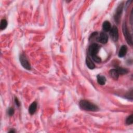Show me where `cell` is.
Returning a JSON list of instances; mask_svg holds the SVG:
<instances>
[{"instance_id": "cell-1", "label": "cell", "mask_w": 133, "mask_h": 133, "mask_svg": "<svg viewBox=\"0 0 133 133\" xmlns=\"http://www.w3.org/2000/svg\"><path fill=\"white\" fill-rule=\"evenodd\" d=\"M81 109L88 111H97L98 110V107L94 103L86 100L80 101L79 103Z\"/></svg>"}, {"instance_id": "cell-2", "label": "cell", "mask_w": 133, "mask_h": 133, "mask_svg": "<svg viewBox=\"0 0 133 133\" xmlns=\"http://www.w3.org/2000/svg\"><path fill=\"white\" fill-rule=\"evenodd\" d=\"M99 46L97 44L93 43L90 46L89 48V53L93 59L97 62V63H99L101 61V58L97 56V53H98L99 49Z\"/></svg>"}, {"instance_id": "cell-3", "label": "cell", "mask_w": 133, "mask_h": 133, "mask_svg": "<svg viewBox=\"0 0 133 133\" xmlns=\"http://www.w3.org/2000/svg\"><path fill=\"white\" fill-rule=\"evenodd\" d=\"M123 32L124 34V35L126 39V40L127 41L128 44H129L130 45H132V37L131 35L128 31L127 26L126 24V23H124L123 25Z\"/></svg>"}, {"instance_id": "cell-4", "label": "cell", "mask_w": 133, "mask_h": 133, "mask_svg": "<svg viewBox=\"0 0 133 133\" xmlns=\"http://www.w3.org/2000/svg\"><path fill=\"white\" fill-rule=\"evenodd\" d=\"M110 35L112 40L114 42H117L119 39V32L117 26H113L110 31Z\"/></svg>"}, {"instance_id": "cell-5", "label": "cell", "mask_w": 133, "mask_h": 133, "mask_svg": "<svg viewBox=\"0 0 133 133\" xmlns=\"http://www.w3.org/2000/svg\"><path fill=\"white\" fill-rule=\"evenodd\" d=\"M20 61L22 67L26 70H30L31 69V66L27 58L23 54H21L20 56Z\"/></svg>"}, {"instance_id": "cell-6", "label": "cell", "mask_w": 133, "mask_h": 133, "mask_svg": "<svg viewBox=\"0 0 133 133\" xmlns=\"http://www.w3.org/2000/svg\"><path fill=\"white\" fill-rule=\"evenodd\" d=\"M123 8V3H122L117 7L116 12V13H115V15H114V20L117 23H119L120 22L121 15L122 14Z\"/></svg>"}, {"instance_id": "cell-7", "label": "cell", "mask_w": 133, "mask_h": 133, "mask_svg": "<svg viewBox=\"0 0 133 133\" xmlns=\"http://www.w3.org/2000/svg\"><path fill=\"white\" fill-rule=\"evenodd\" d=\"M108 40V35L104 32H101L100 34L99 37L97 38V41L102 44L107 43Z\"/></svg>"}, {"instance_id": "cell-8", "label": "cell", "mask_w": 133, "mask_h": 133, "mask_svg": "<svg viewBox=\"0 0 133 133\" xmlns=\"http://www.w3.org/2000/svg\"><path fill=\"white\" fill-rule=\"evenodd\" d=\"M127 51V47L125 45H123L122 46V47H121L119 52V57H124Z\"/></svg>"}, {"instance_id": "cell-9", "label": "cell", "mask_w": 133, "mask_h": 133, "mask_svg": "<svg viewBox=\"0 0 133 133\" xmlns=\"http://www.w3.org/2000/svg\"><path fill=\"white\" fill-rule=\"evenodd\" d=\"M37 109V103L36 102H33L31 103L29 108V112L31 115L33 114L36 112Z\"/></svg>"}, {"instance_id": "cell-10", "label": "cell", "mask_w": 133, "mask_h": 133, "mask_svg": "<svg viewBox=\"0 0 133 133\" xmlns=\"http://www.w3.org/2000/svg\"><path fill=\"white\" fill-rule=\"evenodd\" d=\"M109 74L110 76L114 79H118L120 75L116 69L111 70L109 72Z\"/></svg>"}, {"instance_id": "cell-11", "label": "cell", "mask_w": 133, "mask_h": 133, "mask_svg": "<svg viewBox=\"0 0 133 133\" xmlns=\"http://www.w3.org/2000/svg\"><path fill=\"white\" fill-rule=\"evenodd\" d=\"M102 28L105 32L110 31L111 29V25L108 21H105L103 23Z\"/></svg>"}, {"instance_id": "cell-12", "label": "cell", "mask_w": 133, "mask_h": 133, "mask_svg": "<svg viewBox=\"0 0 133 133\" xmlns=\"http://www.w3.org/2000/svg\"><path fill=\"white\" fill-rule=\"evenodd\" d=\"M86 64L87 67L90 69H94L95 67V64H94L93 62L92 61V60L88 57H87L86 58Z\"/></svg>"}, {"instance_id": "cell-13", "label": "cell", "mask_w": 133, "mask_h": 133, "mask_svg": "<svg viewBox=\"0 0 133 133\" xmlns=\"http://www.w3.org/2000/svg\"><path fill=\"white\" fill-rule=\"evenodd\" d=\"M97 82H98V84L101 85H103L105 84L106 82V78L104 76L98 75L97 76Z\"/></svg>"}, {"instance_id": "cell-14", "label": "cell", "mask_w": 133, "mask_h": 133, "mask_svg": "<svg viewBox=\"0 0 133 133\" xmlns=\"http://www.w3.org/2000/svg\"><path fill=\"white\" fill-rule=\"evenodd\" d=\"M118 71V72L119 74L123 75V74H125L128 72V70L126 69L121 68V67H118L116 69Z\"/></svg>"}, {"instance_id": "cell-15", "label": "cell", "mask_w": 133, "mask_h": 133, "mask_svg": "<svg viewBox=\"0 0 133 133\" xmlns=\"http://www.w3.org/2000/svg\"><path fill=\"white\" fill-rule=\"evenodd\" d=\"M7 25V20L5 19H2L1 21V24H0V29L3 30L6 28Z\"/></svg>"}, {"instance_id": "cell-16", "label": "cell", "mask_w": 133, "mask_h": 133, "mask_svg": "<svg viewBox=\"0 0 133 133\" xmlns=\"http://www.w3.org/2000/svg\"><path fill=\"white\" fill-rule=\"evenodd\" d=\"M133 123V118L132 114H131L130 116H128L126 120V123L127 125H131Z\"/></svg>"}, {"instance_id": "cell-17", "label": "cell", "mask_w": 133, "mask_h": 133, "mask_svg": "<svg viewBox=\"0 0 133 133\" xmlns=\"http://www.w3.org/2000/svg\"><path fill=\"white\" fill-rule=\"evenodd\" d=\"M14 109H13V108H10L8 109L7 111V113L10 116H12L14 114Z\"/></svg>"}, {"instance_id": "cell-18", "label": "cell", "mask_w": 133, "mask_h": 133, "mask_svg": "<svg viewBox=\"0 0 133 133\" xmlns=\"http://www.w3.org/2000/svg\"><path fill=\"white\" fill-rule=\"evenodd\" d=\"M15 102L16 104L18 106V107H19V106L20 105V103L19 100L18 99V98H15Z\"/></svg>"}, {"instance_id": "cell-19", "label": "cell", "mask_w": 133, "mask_h": 133, "mask_svg": "<svg viewBox=\"0 0 133 133\" xmlns=\"http://www.w3.org/2000/svg\"><path fill=\"white\" fill-rule=\"evenodd\" d=\"M9 132H15V130H14V129H12L11 130H10Z\"/></svg>"}]
</instances>
